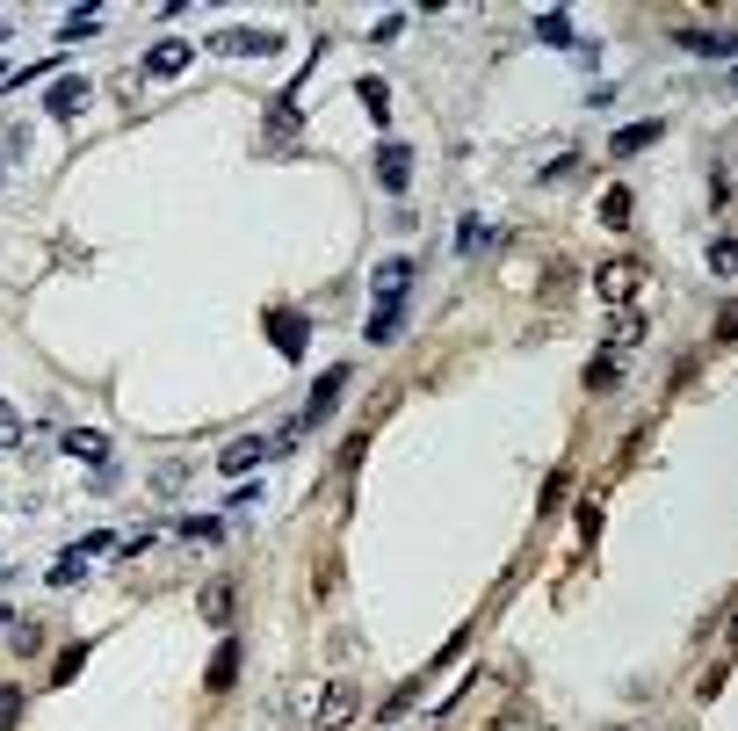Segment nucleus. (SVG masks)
<instances>
[{
	"instance_id": "12",
	"label": "nucleus",
	"mask_w": 738,
	"mask_h": 731,
	"mask_svg": "<svg viewBox=\"0 0 738 731\" xmlns=\"http://www.w3.org/2000/svg\"><path fill=\"white\" fill-rule=\"evenodd\" d=\"M66 456H80V464H102V471H109V442H102V435H87V428L66 435Z\"/></svg>"
},
{
	"instance_id": "4",
	"label": "nucleus",
	"mask_w": 738,
	"mask_h": 731,
	"mask_svg": "<svg viewBox=\"0 0 738 731\" xmlns=\"http://www.w3.org/2000/svg\"><path fill=\"white\" fill-rule=\"evenodd\" d=\"M210 51H225V58H268V51H283L268 37V29H218V44Z\"/></svg>"
},
{
	"instance_id": "31",
	"label": "nucleus",
	"mask_w": 738,
	"mask_h": 731,
	"mask_svg": "<svg viewBox=\"0 0 738 731\" xmlns=\"http://www.w3.org/2000/svg\"><path fill=\"white\" fill-rule=\"evenodd\" d=\"M95 29H102V15H73V22H66V44H80V37H95Z\"/></svg>"
},
{
	"instance_id": "20",
	"label": "nucleus",
	"mask_w": 738,
	"mask_h": 731,
	"mask_svg": "<svg viewBox=\"0 0 738 731\" xmlns=\"http://www.w3.org/2000/svg\"><path fill=\"white\" fill-rule=\"evenodd\" d=\"M203 616L225 630V623H232V587H203Z\"/></svg>"
},
{
	"instance_id": "2",
	"label": "nucleus",
	"mask_w": 738,
	"mask_h": 731,
	"mask_svg": "<svg viewBox=\"0 0 738 731\" xmlns=\"http://www.w3.org/2000/svg\"><path fill=\"white\" fill-rule=\"evenodd\" d=\"M341 391H348V370H341V362H333V370H319V384H312V406H304V420H297V428H319V420H326L333 406H341Z\"/></svg>"
},
{
	"instance_id": "25",
	"label": "nucleus",
	"mask_w": 738,
	"mask_h": 731,
	"mask_svg": "<svg viewBox=\"0 0 738 731\" xmlns=\"http://www.w3.org/2000/svg\"><path fill=\"white\" fill-rule=\"evenodd\" d=\"M355 95L369 102V116H391V109H384L391 95H384V80H377V73H369V80H355Z\"/></svg>"
},
{
	"instance_id": "30",
	"label": "nucleus",
	"mask_w": 738,
	"mask_h": 731,
	"mask_svg": "<svg viewBox=\"0 0 738 731\" xmlns=\"http://www.w3.org/2000/svg\"><path fill=\"white\" fill-rule=\"evenodd\" d=\"M710 268H717V276H731V268H738V247H731V239H717V247H710Z\"/></svg>"
},
{
	"instance_id": "17",
	"label": "nucleus",
	"mask_w": 738,
	"mask_h": 731,
	"mask_svg": "<svg viewBox=\"0 0 738 731\" xmlns=\"http://www.w3.org/2000/svg\"><path fill=\"white\" fill-rule=\"evenodd\" d=\"M615 377H623V355H608V348H601V355L587 362V391H615Z\"/></svg>"
},
{
	"instance_id": "23",
	"label": "nucleus",
	"mask_w": 738,
	"mask_h": 731,
	"mask_svg": "<svg viewBox=\"0 0 738 731\" xmlns=\"http://www.w3.org/2000/svg\"><path fill=\"white\" fill-rule=\"evenodd\" d=\"M536 37L543 44H572V15H536Z\"/></svg>"
},
{
	"instance_id": "3",
	"label": "nucleus",
	"mask_w": 738,
	"mask_h": 731,
	"mask_svg": "<svg viewBox=\"0 0 738 731\" xmlns=\"http://www.w3.org/2000/svg\"><path fill=\"white\" fill-rule=\"evenodd\" d=\"M637 283H644V268H637V261H601V276H594V290H601L608 304H630Z\"/></svg>"
},
{
	"instance_id": "27",
	"label": "nucleus",
	"mask_w": 738,
	"mask_h": 731,
	"mask_svg": "<svg viewBox=\"0 0 738 731\" xmlns=\"http://www.w3.org/2000/svg\"><path fill=\"white\" fill-rule=\"evenodd\" d=\"M594 536H601V493L579 507V543H594Z\"/></svg>"
},
{
	"instance_id": "7",
	"label": "nucleus",
	"mask_w": 738,
	"mask_h": 731,
	"mask_svg": "<svg viewBox=\"0 0 738 731\" xmlns=\"http://www.w3.org/2000/svg\"><path fill=\"white\" fill-rule=\"evenodd\" d=\"M406 283H413V261H406V254L377 261V276H369V290H377L384 304H398V297H406Z\"/></svg>"
},
{
	"instance_id": "6",
	"label": "nucleus",
	"mask_w": 738,
	"mask_h": 731,
	"mask_svg": "<svg viewBox=\"0 0 738 731\" xmlns=\"http://www.w3.org/2000/svg\"><path fill=\"white\" fill-rule=\"evenodd\" d=\"M189 58H196V44H181V37H160V44L145 51V73H152V80H167V73H181V66H189Z\"/></svg>"
},
{
	"instance_id": "13",
	"label": "nucleus",
	"mask_w": 738,
	"mask_h": 731,
	"mask_svg": "<svg viewBox=\"0 0 738 731\" xmlns=\"http://www.w3.org/2000/svg\"><path fill=\"white\" fill-rule=\"evenodd\" d=\"M398 326H406V304H377V319H369V341L391 348V341H398Z\"/></svg>"
},
{
	"instance_id": "9",
	"label": "nucleus",
	"mask_w": 738,
	"mask_h": 731,
	"mask_svg": "<svg viewBox=\"0 0 738 731\" xmlns=\"http://www.w3.org/2000/svg\"><path fill=\"white\" fill-rule=\"evenodd\" d=\"M319 724H326V731H341V724H355V688H341V681H333V688L319 695Z\"/></svg>"
},
{
	"instance_id": "19",
	"label": "nucleus",
	"mask_w": 738,
	"mask_h": 731,
	"mask_svg": "<svg viewBox=\"0 0 738 731\" xmlns=\"http://www.w3.org/2000/svg\"><path fill=\"white\" fill-rule=\"evenodd\" d=\"M80 580H87V558L80 551H66V558L51 565V587H80Z\"/></svg>"
},
{
	"instance_id": "22",
	"label": "nucleus",
	"mask_w": 738,
	"mask_h": 731,
	"mask_svg": "<svg viewBox=\"0 0 738 731\" xmlns=\"http://www.w3.org/2000/svg\"><path fill=\"white\" fill-rule=\"evenodd\" d=\"M22 710H29V695H22V688H0V731H15Z\"/></svg>"
},
{
	"instance_id": "15",
	"label": "nucleus",
	"mask_w": 738,
	"mask_h": 731,
	"mask_svg": "<svg viewBox=\"0 0 738 731\" xmlns=\"http://www.w3.org/2000/svg\"><path fill=\"white\" fill-rule=\"evenodd\" d=\"M644 145H659V124H630V131H615V160H630V152H644Z\"/></svg>"
},
{
	"instance_id": "33",
	"label": "nucleus",
	"mask_w": 738,
	"mask_h": 731,
	"mask_svg": "<svg viewBox=\"0 0 738 731\" xmlns=\"http://www.w3.org/2000/svg\"><path fill=\"white\" fill-rule=\"evenodd\" d=\"M0 630H8V608H0Z\"/></svg>"
},
{
	"instance_id": "28",
	"label": "nucleus",
	"mask_w": 738,
	"mask_h": 731,
	"mask_svg": "<svg viewBox=\"0 0 738 731\" xmlns=\"http://www.w3.org/2000/svg\"><path fill=\"white\" fill-rule=\"evenodd\" d=\"M456 247H464V254H478V247H485V218H464V232H456Z\"/></svg>"
},
{
	"instance_id": "14",
	"label": "nucleus",
	"mask_w": 738,
	"mask_h": 731,
	"mask_svg": "<svg viewBox=\"0 0 738 731\" xmlns=\"http://www.w3.org/2000/svg\"><path fill=\"white\" fill-rule=\"evenodd\" d=\"M268 138H275V145H290V138H297V95H283V102L268 109Z\"/></svg>"
},
{
	"instance_id": "8",
	"label": "nucleus",
	"mask_w": 738,
	"mask_h": 731,
	"mask_svg": "<svg viewBox=\"0 0 738 731\" xmlns=\"http://www.w3.org/2000/svg\"><path fill=\"white\" fill-rule=\"evenodd\" d=\"M44 109L58 116V124H66V116H80V109H87V80H80V73H73V80H58L51 95H44Z\"/></svg>"
},
{
	"instance_id": "11",
	"label": "nucleus",
	"mask_w": 738,
	"mask_h": 731,
	"mask_svg": "<svg viewBox=\"0 0 738 731\" xmlns=\"http://www.w3.org/2000/svg\"><path fill=\"white\" fill-rule=\"evenodd\" d=\"M261 456H268V442H232V449H218V471H232V478H239V471H254Z\"/></svg>"
},
{
	"instance_id": "5",
	"label": "nucleus",
	"mask_w": 738,
	"mask_h": 731,
	"mask_svg": "<svg viewBox=\"0 0 738 731\" xmlns=\"http://www.w3.org/2000/svg\"><path fill=\"white\" fill-rule=\"evenodd\" d=\"M377 181H384L391 196H398V189H406V181H413V152L398 145V138H384V145H377Z\"/></svg>"
},
{
	"instance_id": "26",
	"label": "nucleus",
	"mask_w": 738,
	"mask_h": 731,
	"mask_svg": "<svg viewBox=\"0 0 738 731\" xmlns=\"http://www.w3.org/2000/svg\"><path fill=\"white\" fill-rule=\"evenodd\" d=\"M181 536H196V543H218V536H225V522H210V514H189V522H181Z\"/></svg>"
},
{
	"instance_id": "24",
	"label": "nucleus",
	"mask_w": 738,
	"mask_h": 731,
	"mask_svg": "<svg viewBox=\"0 0 738 731\" xmlns=\"http://www.w3.org/2000/svg\"><path fill=\"white\" fill-rule=\"evenodd\" d=\"M80 666H87V645H66V652H58V666H51V681H58V688H66V681L80 674Z\"/></svg>"
},
{
	"instance_id": "16",
	"label": "nucleus",
	"mask_w": 738,
	"mask_h": 731,
	"mask_svg": "<svg viewBox=\"0 0 738 731\" xmlns=\"http://www.w3.org/2000/svg\"><path fill=\"white\" fill-rule=\"evenodd\" d=\"M232 681H239V645H232V637H225V645H218V659H210V688L225 695Z\"/></svg>"
},
{
	"instance_id": "29",
	"label": "nucleus",
	"mask_w": 738,
	"mask_h": 731,
	"mask_svg": "<svg viewBox=\"0 0 738 731\" xmlns=\"http://www.w3.org/2000/svg\"><path fill=\"white\" fill-rule=\"evenodd\" d=\"M572 174H579V152H558V160L543 167V181H572Z\"/></svg>"
},
{
	"instance_id": "21",
	"label": "nucleus",
	"mask_w": 738,
	"mask_h": 731,
	"mask_svg": "<svg viewBox=\"0 0 738 731\" xmlns=\"http://www.w3.org/2000/svg\"><path fill=\"white\" fill-rule=\"evenodd\" d=\"M681 44L702 51V58H724V51H731V37H710V29H681Z\"/></svg>"
},
{
	"instance_id": "10",
	"label": "nucleus",
	"mask_w": 738,
	"mask_h": 731,
	"mask_svg": "<svg viewBox=\"0 0 738 731\" xmlns=\"http://www.w3.org/2000/svg\"><path fill=\"white\" fill-rule=\"evenodd\" d=\"M637 341H644V319H637V312H623V319L608 326V341H601V348H608V355H630Z\"/></svg>"
},
{
	"instance_id": "1",
	"label": "nucleus",
	"mask_w": 738,
	"mask_h": 731,
	"mask_svg": "<svg viewBox=\"0 0 738 731\" xmlns=\"http://www.w3.org/2000/svg\"><path fill=\"white\" fill-rule=\"evenodd\" d=\"M268 341H275V355H283V362H297L304 348H312V319L290 312V304H268Z\"/></svg>"
},
{
	"instance_id": "18",
	"label": "nucleus",
	"mask_w": 738,
	"mask_h": 731,
	"mask_svg": "<svg viewBox=\"0 0 738 731\" xmlns=\"http://www.w3.org/2000/svg\"><path fill=\"white\" fill-rule=\"evenodd\" d=\"M630 210H637V196H630V189H608V196H601V225L623 232V225H630Z\"/></svg>"
},
{
	"instance_id": "32",
	"label": "nucleus",
	"mask_w": 738,
	"mask_h": 731,
	"mask_svg": "<svg viewBox=\"0 0 738 731\" xmlns=\"http://www.w3.org/2000/svg\"><path fill=\"white\" fill-rule=\"evenodd\" d=\"M0 442H22V420H15L8 406H0Z\"/></svg>"
}]
</instances>
